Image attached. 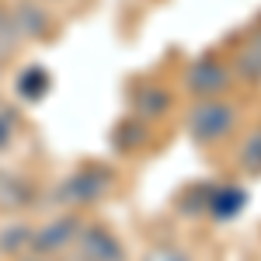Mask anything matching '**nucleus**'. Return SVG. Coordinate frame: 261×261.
<instances>
[{
    "instance_id": "nucleus-2",
    "label": "nucleus",
    "mask_w": 261,
    "mask_h": 261,
    "mask_svg": "<svg viewBox=\"0 0 261 261\" xmlns=\"http://www.w3.org/2000/svg\"><path fill=\"white\" fill-rule=\"evenodd\" d=\"M226 84H230V70H226L220 60H213V56L195 60L192 70H188V87H192L199 98H216V94L226 91Z\"/></svg>"
},
{
    "instance_id": "nucleus-4",
    "label": "nucleus",
    "mask_w": 261,
    "mask_h": 261,
    "mask_svg": "<svg viewBox=\"0 0 261 261\" xmlns=\"http://www.w3.org/2000/svg\"><path fill=\"white\" fill-rule=\"evenodd\" d=\"M77 247H81V261H122V247L119 241L108 233V230H84L77 237Z\"/></svg>"
},
{
    "instance_id": "nucleus-6",
    "label": "nucleus",
    "mask_w": 261,
    "mask_h": 261,
    "mask_svg": "<svg viewBox=\"0 0 261 261\" xmlns=\"http://www.w3.org/2000/svg\"><path fill=\"white\" fill-rule=\"evenodd\" d=\"M49 87H53V77H49V70H42V66H28L18 77V94L24 101H42L49 94Z\"/></svg>"
},
{
    "instance_id": "nucleus-1",
    "label": "nucleus",
    "mask_w": 261,
    "mask_h": 261,
    "mask_svg": "<svg viewBox=\"0 0 261 261\" xmlns=\"http://www.w3.org/2000/svg\"><path fill=\"white\" fill-rule=\"evenodd\" d=\"M233 119H237V115H233L230 101H220V94H216V98H202L199 105L188 112V133L199 143H216L233 129Z\"/></svg>"
},
{
    "instance_id": "nucleus-8",
    "label": "nucleus",
    "mask_w": 261,
    "mask_h": 261,
    "mask_svg": "<svg viewBox=\"0 0 261 261\" xmlns=\"http://www.w3.org/2000/svg\"><path fill=\"white\" fill-rule=\"evenodd\" d=\"M18 45H21V35H18V28H14V18H11V11L0 7V63L11 60L18 53Z\"/></svg>"
},
{
    "instance_id": "nucleus-5",
    "label": "nucleus",
    "mask_w": 261,
    "mask_h": 261,
    "mask_svg": "<svg viewBox=\"0 0 261 261\" xmlns=\"http://www.w3.org/2000/svg\"><path fill=\"white\" fill-rule=\"evenodd\" d=\"M244 202H247V195H244L241 188L223 185V188H216V192H209V213L220 216V220H230V216H237V213L244 209Z\"/></svg>"
},
{
    "instance_id": "nucleus-12",
    "label": "nucleus",
    "mask_w": 261,
    "mask_h": 261,
    "mask_svg": "<svg viewBox=\"0 0 261 261\" xmlns=\"http://www.w3.org/2000/svg\"><path fill=\"white\" fill-rule=\"evenodd\" d=\"M143 261H192L181 247H174V244H157V247H150L146 251V258Z\"/></svg>"
},
{
    "instance_id": "nucleus-10",
    "label": "nucleus",
    "mask_w": 261,
    "mask_h": 261,
    "mask_svg": "<svg viewBox=\"0 0 261 261\" xmlns=\"http://www.w3.org/2000/svg\"><path fill=\"white\" fill-rule=\"evenodd\" d=\"M167 105H171V98L161 87H146L140 94V112H146V115H161V112H167Z\"/></svg>"
},
{
    "instance_id": "nucleus-7",
    "label": "nucleus",
    "mask_w": 261,
    "mask_h": 261,
    "mask_svg": "<svg viewBox=\"0 0 261 261\" xmlns=\"http://www.w3.org/2000/svg\"><path fill=\"white\" fill-rule=\"evenodd\" d=\"M237 73H241L244 81H251V84L261 81V28L241 49V56H237Z\"/></svg>"
},
{
    "instance_id": "nucleus-13",
    "label": "nucleus",
    "mask_w": 261,
    "mask_h": 261,
    "mask_svg": "<svg viewBox=\"0 0 261 261\" xmlns=\"http://www.w3.org/2000/svg\"><path fill=\"white\" fill-rule=\"evenodd\" d=\"M14 136V115L7 112V108H0V146Z\"/></svg>"
},
{
    "instance_id": "nucleus-11",
    "label": "nucleus",
    "mask_w": 261,
    "mask_h": 261,
    "mask_svg": "<svg viewBox=\"0 0 261 261\" xmlns=\"http://www.w3.org/2000/svg\"><path fill=\"white\" fill-rule=\"evenodd\" d=\"M241 164L251 171V174H258L261 171V133H254L251 140L244 143V153H241Z\"/></svg>"
},
{
    "instance_id": "nucleus-9",
    "label": "nucleus",
    "mask_w": 261,
    "mask_h": 261,
    "mask_svg": "<svg viewBox=\"0 0 261 261\" xmlns=\"http://www.w3.org/2000/svg\"><path fill=\"white\" fill-rule=\"evenodd\" d=\"M70 237H73V223H60V226H49L45 233H39V241H35V247L39 251H60V247H66L70 244Z\"/></svg>"
},
{
    "instance_id": "nucleus-3",
    "label": "nucleus",
    "mask_w": 261,
    "mask_h": 261,
    "mask_svg": "<svg viewBox=\"0 0 261 261\" xmlns=\"http://www.w3.org/2000/svg\"><path fill=\"white\" fill-rule=\"evenodd\" d=\"M11 18H14L18 35L28 39V42H39L53 32V18H49V11L42 7V0H21V4H14Z\"/></svg>"
}]
</instances>
